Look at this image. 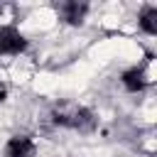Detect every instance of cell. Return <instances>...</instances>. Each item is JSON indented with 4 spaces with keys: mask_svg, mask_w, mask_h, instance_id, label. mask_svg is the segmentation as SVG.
Here are the masks:
<instances>
[{
    "mask_svg": "<svg viewBox=\"0 0 157 157\" xmlns=\"http://www.w3.org/2000/svg\"><path fill=\"white\" fill-rule=\"evenodd\" d=\"M27 42L20 34V29H15L12 25H2L0 27V54H20L25 52Z\"/></svg>",
    "mask_w": 157,
    "mask_h": 157,
    "instance_id": "6da1fadb",
    "label": "cell"
},
{
    "mask_svg": "<svg viewBox=\"0 0 157 157\" xmlns=\"http://www.w3.org/2000/svg\"><path fill=\"white\" fill-rule=\"evenodd\" d=\"M5 157H34V142L27 135H15L5 145Z\"/></svg>",
    "mask_w": 157,
    "mask_h": 157,
    "instance_id": "7a4b0ae2",
    "label": "cell"
},
{
    "mask_svg": "<svg viewBox=\"0 0 157 157\" xmlns=\"http://www.w3.org/2000/svg\"><path fill=\"white\" fill-rule=\"evenodd\" d=\"M120 83H123L125 91L137 93V91H142V88L150 83V78H147V74H145L140 66H132V69H128V71L120 74Z\"/></svg>",
    "mask_w": 157,
    "mask_h": 157,
    "instance_id": "3957f363",
    "label": "cell"
},
{
    "mask_svg": "<svg viewBox=\"0 0 157 157\" xmlns=\"http://www.w3.org/2000/svg\"><path fill=\"white\" fill-rule=\"evenodd\" d=\"M59 15L69 22V25H81L86 12H88V5L86 2H78V0H69V2H61L59 7Z\"/></svg>",
    "mask_w": 157,
    "mask_h": 157,
    "instance_id": "277c9868",
    "label": "cell"
},
{
    "mask_svg": "<svg viewBox=\"0 0 157 157\" xmlns=\"http://www.w3.org/2000/svg\"><path fill=\"white\" fill-rule=\"evenodd\" d=\"M137 22H140V29H142V32L157 34V10H155V7H145V10L140 12Z\"/></svg>",
    "mask_w": 157,
    "mask_h": 157,
    "instance_id": "5b68a950",
    "label": "cell"
},
{
    "mask_svg": "<svg viewBox=\"0 0 157 157\" xmlns=\"http://www.w3.org/2000/svg\"><path fill=\"white\" fill-rule=\"evenodd\" d=\"M5 93H7V88H5V83H2V81H0V101H2V98H5Z\"/></svg>",
    "mask_w": 157,
    "mask_h": 157,
    "instance_id": "8992f818",
    "label": "cell"
}]
</instances>
